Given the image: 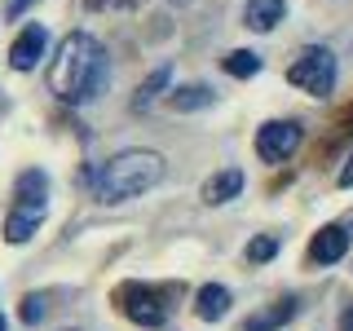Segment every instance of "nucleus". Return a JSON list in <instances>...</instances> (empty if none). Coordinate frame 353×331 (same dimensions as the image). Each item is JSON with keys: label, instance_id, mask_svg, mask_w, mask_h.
<instances>
[{"label": "nucleus", "instance_id": "nucleus-9", "mask_svg": "<svg viewBox=\"0 0 353 331\" xmlns=\"http://www.w3.org/2000/svg\"><path fill=\"white\" fill-rule=\"evenodd\" d=\"M14 203L44 208V212H49V172H44V168L18 172V181H14Z\"/></svg>", "mask_w": 353, "mask_h": 331}, {"label": "nucleus", "instance_id": "nucleus-8", "mask_svg": "<svg viewBox=\"0 0 353 331\" xmlns=\"http://www.w3.org/2000/svg\"><path fill=\"white\" fill-rule=\"evenodd\" d=\"M44 225V208H27V203H14L5 217V243H14V248H22V243L36 239V230Z\"/></svg>", "mask_w": 353, "mask_h": 331}, {"label": "nucleus", "instance_id": "nucleus-22", "mask_svg": "<svg viewBox=\"0 0 353 331\" xmlns=\"http://www.w3.org/2000/svg\"><path fill=\"white\" fill-rule=\"evenodd\" d=\"M0 331H9V327H5V318H0Z\"/></svg>", "mask_w": 353, "mask_h": 331}, {"label": "nucleus", "instance_id": "nucleus-4", "mask_svg": "<svg viewBox=\"0 0 353 331\" xmlns=\"http://www.w3.org/2000/svg\"><path fill=\"white\" fill-rule=\"evenodd\" d=\"M115 305L128 323L137 327H163L168 323V296L159 287H146V283H124L115 292Z\"/></svg>", "mask_w": 353, "mask_h": 331}, {"label": "nucleus", "instance_id": "nucleus-2", "mask_svg": "<svg viewBox=\"0 0 353 331\" xmlns=\"http://www.w3.org/2000/svg\"><path fill=\"white\" fill-rule=\"evenodd\" d=\"M163 181V154L154 150H119L93 177V194L102 203H128V199L154 190Z\"/></svg>", "mask_w": 353, "mask_h": 331}, {"label": "nucleus", "instance_id": "nucleus-17", "mask_svg": "<svg viewBox=\"0 0 353 331\" xmlns=\"http://www.w3.org/2000/svg\"><path fill=\"white\" fill-rule=\"evenodd\" d=\"M243 257H248L252 265H265V261H274V257H279V239H274V234H261V239H252Z\"/></svg>", "mask_w": 353, "mask_h": 331}, {"label": "nucleus", "instance_id": "nucleus-14", "mask_svg": "<svg viewBox=\"0 0 353 331\" xmlns=\"http://www.w3.org/2000/svg\"><path fill=\"white\" fill-rule=\"evenodd\" d=\"M292 318H296V301H292V296H287V301H279L274 309H265V314L248 318V323H243V331H274V327L292 323Z\"/></svg>", "mask_w": 353, "mask_h": 331}, {"label": "nucleus", "instance_id": "nucleus-6", "mask_svg": "<svg viewBox=\"0 0 353 331\" xmlns=\"http://www.w3.org/2000/svg\"><path fill=\"white\" fill-rule=\"evenodd\" d=\"M44 49H49V31H44L40 22H27V27L18 31L14 49H9V66H14V71H36Z\"/></svg>", "mask_w": 353, "mask_h": 331}, {"label": "nucleus", "instance_id": "nucleus-21", "mask_svg": "<svg viewBox=\"0 0 353 331\" xmlns=\"http://www.w3.org/2000/svg\"><path fill=\"white\" fill-rule=\"evenodd\" d=\"M340 331H353V305L345 309V318H340Z\"/></svg>", "mask_w": 353, "mask_h": 331}, {"label": "nucleus", "instance_id": "nucleus-5", "mask_svg": "<svg viewBox=\"0 0 353 331\" xmlns=\"http://www.w3.org/2000/svg\"><path fill=\"white\" fill-rule=\"evenodd\" d=\"M301 124L296 119H270V124L256 128V154L265 163H287L296 150H301Z\"/></svg>", "mask_w": 353, "mask_h": 331}, {"label": "nucleus", "instance_id": "nucleus-15", "mask_svg": "<svg viewBox=\"0 0 353 331\" xmlns=\"http://www.w3.org/2000/svg\"><path fill=\"white\" fill-rule=\"evenodd\" d=\"M168 80H172V71H168V66H154V71H150V80L137 88V97H132V110H146V106L154 102V97H159L163 88H168Z\"/></svg>", "mask_w": 353, "mask_h": 331}, {"label": "nucleus", "instance_id": "nucleus-12", "mask_svg": "<svg viewBox=\"0 0 353 331\" xmlns=\"http://www.w3.org/2000/svg\"><path fill=\"white\" fill-rule=\"evenodd\" d=\"M243 190V172L239 168H225V172H216V177H208V185H203V203H230V199H239Z\"/></svg>", "mask_w": 353, "mask_h": 331}, {"label": "nucleus", "instance_id": "nucleus-13", "mask_svg": "<svg viewBox=\"0 0 353 331\" xmlns=\"http://www.w3.org/2000/svg\"><path fill=\"white\" fill-rule=\"evenodd\" d=\"M168 102H172V110H203V106L216 102V93L208 84H181L168 93Z\"/></svg>", "mask_w": 353, "mask_h": 331}, {"label": "nucleus", "instance_id": "nucleus-19", "mask_svg": "<svg viewBox=\"0 0 353 331\" xmlns=\"http://www.w3.org/2000/svg\"><path fill=\"white\" fill-rule=\"evenodd\" d=\"M340 185H353V150H349V159H345V168H340Z\"/></svg>", "mask_w": 353, "mask_h": 331}, {"label": "nucleus", "instance_id": "nucleus-7", "mask_svg": "<svg viewBox=\"0 0 353 331\" xmlns=\"http://www.w3.org/2000/svg\"><path fill=\"white\" fill-rule=\"evenodd\" d=\"M345 252H349L345 225H323L314 239H309V261L314 265H336V261H345Z\"/></svg>", "mask_w": 353, "mask_h": 331}, {"label": "nucleus", "instance_id": "nucleus-11", "mask_svg": "<svg viewBox=\"0 0 353 331\" xmlns=\"http://www.w3.org/2000/svg\"><path fill=\"white\" fill-rule=\"evenodd\" d=\"M287 14V0H248V9H243V22H248L252 31H274Z\"/></svg>", "mask_w": 353, "mask_h": 331}, {"label": "nucleus", "instance_id": "nucleus-10", "mask_svg": "<svg viewBox=\"0 0 353 331\" xmlns=\"http://www.w3.org/2000/svg\"><path fill=\"white\" fill-rule=\"evenodd\" d=\"M194 314L203 318V323H221V318L230 314V287H221V283L199 287V296H194Z\"/></svg>", "mask_w": 353, "mask_h": 331}, {"label": "nucleus", "instance_id": "nucleus-20", "mask_svg": "<svg viewBox=\"0 0 353 331\" xmlns=\"http://www.w3.org/2000/svg\"><path fill=\"white\" fill-rule=\"evenodd\" d=\"M31 0H9V18H22V9H27Z\"/></svg>", "mask_w": 353, "mask_h": 331}, {"label": "nucleus", "instance_id": "nucleus-1", "mask_svg": "<svg viewBox=\"0 0 353 331\" xmlns=\"http://www.w3.org/2000/svg\"><path fill=\"white\" fill-rule=\"evenodd\" d=\"M110 84V58L88 31H71L58 44V58L49 66V88L66 106H88Z\"/></svg>", "mask_w": 353, "mask_h": 331}, {"label": "nucleus", "instance_id": "nucleus-23", "mask_svg": "<svg viewBox=\"0 0 353 331\" xmlns=\"http://www.w3.org/2000/svg\"><path fill=\"white\" fill-rule=\"evenodd\" d=\"M172 5H185V0H172Z\"/></svg>", "mask_w": 353, "mask_h": 331}, {"label": "nucleus", "instance_id": "nucleus-16", "mask_svg": "<svg viewBox=\"0 0 353 331\" xmlns=\"http://www.w3.org/2000/svg\"><path fill=\"white\" fill-rule=\"evenodd\" d=\"M225 71L234 75V80H252V75L261 71V53H252V49H234L225 58Z\"/></svg>", "mask_w": 353, "mask_h": 331}, {"label": "nucleus", "instance_id": "nucleus-3", "mask_svg": "<svg viewBox=\"0 0 353 331\" xmlns=\"http://www.w3.org/2000/svg\"><path fill=\"white\" fill-rule=\"evenodd\" d=\"M287 84H296L309 97H331L336 88V53L327 44H305L296 62L287 66Z\"/></svg>", "mask_w": 353, "mask_h": 331}, {"label": "nucleus", "instance_id": "nucleus-18", "mask_svg": "<svg viewBox=\"0 0 353 331\" xmlns=\"http://www.w3.org/2000/svg\"><path fill=\"white\" fill-rule=\"evenodd\" d=\"M44 318V296H22V323H40Z\"/></svg>", "mask_w": 353, "mask_h": 331}]
</instances>
